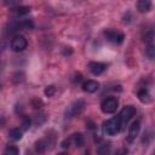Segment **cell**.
Returning a JSON list of instances; mask_svg holds the SVG:
<instances>
[{"instance_id": "1", "label": "cell", "mask_w": 155, "mask_h": 155, "mask_svg": "<svg viewBox=\"0 0 155 155\" xmlns=\"http://www.w3.org/2000/svg\"><path fill=\"white\" fill-rule=\"evenodd\" d=\"M121 126H122V122H121V117L120 115H116L111 119H109L108 121H105L102 126V131L105 136H115L120 132L121 130Z\"/></svg>"}, {"instance_id": "2", "label": "cell", "mask_w": 155, "mask_h": 155, "mask_svg": "<svg viewBox=\"0 0 155 155\" xmlns=\"http://www.w3.org/2000/svg\"><path fill=\"white\" fill-rule=\"evenodd\" d=\"M119 107V102L115 97H108L105 99H103V102L101 103V109L104 114H113L116 111Z\"/></svg>"}, {"instance_id": "3", "label": "cell", "mask_w": 155, "mask_h": 155, "mask_svg": "<svg viewBox=\"0 0 155 155\" xmlns=\"http://www.w3.org/2000/svg\"><path fill=\"white\" fill-rule=\"evenodd\" d=\"M27 39L23 36V35H15L10 42V46H11V50L15 51V52H22L27 48Z\"/></svg>"}, {"instance_id": "4", "label": "cell", "mask_w": 155, "mask_h": 155, "mask_svg": "<svg viewBox=\"0 0 155 155\" xmlns=\"http://www.w3.org/2000/svg\"><path fill=\"white\" fill-rule=\"evenodd\" d=\"M84 107H85V102H84L82 99H78V101L73 102V103L67 108V110H65V116H67V117H74V116L79 115V114L82 111Z\"/></svg>"}, {"instance_id": "5", "label": "cell", "mask_w": 155, "mask_h": 155, "mask_svg": "<svg viewBox=\"0 0 155 155\" xmlns=\"http://www.w3.org/2000/svg\"><path fill=\"white\" fill-rule=\"evenodd\" d=\"M104 36L107 38L108 41L113 42V44H121L125 39V35L121 33V31H117V30H113V29H108L104 31Z\"/></svg>"}, {"instance_id": "6", "label": "cell", "mask_w": 155, "mask_h": 155, "mask_svg": "<svg viewBox=\"0 0 155 155\" xmlns=\"http://www.w3.org/2000/svg\"><path fill=\"white\" fill-rule=\"evenodd\" d=\"M119 115H120V117H121L122 125H125V124H127V122L136 115V108L132 107V105H126V107H124V108L121 109V111H120Z\"/></svg>"}, {"instance_id": "7", "label": "cell", "mask_w": 155, "mask_h": 155, "mask_svg": "<svg viewBox=\"0 0 155 155\" xmlns=\"http://www.w3.org/2000/svg\"><path fill=\"white\" fill-rule=\"evenodd\" d=\"M88 69L93 75H101L107 69V64L101 63V62H90L88 63Z\"/></svg>"}, {"instance_id": "8", "label": "cell", "mask_w": 155, "mask_h": 155, "mask_svg": "<svg viewBox=\"0 0 155 155\" xmlns=\"http://www.w3.org/2000/svg\"><path fill=\"white\" fill-rule=\"evenodd\" d=\"M81 87H82V90H84L85 92H87V93H93V92L98 91L99 84H98L97 81H94V80H86V81L82 82Z\"/></svg>"}, {"instance_id": "9", "label": "cell", "mask_w": 155, "mask_h": 155, "mask_svg": "<svg viewBox=\"0 0 155 155\" xmlns=\"http://www.w3.org/2000/svg\"><path fill=\"white\" fill-rule=\"evenodd\" d=\"M139 131H140V122L138 120L133 121L128 128V140H133L136 139V137L139 134Z\"/></svg>"}, {"instance_id": "10", "label": "cell", "mask_w": 155, "mask_h": 155, "mask_svg": "<svg viewBox=\"0 0 155 155\" xmlns=\"http://www.w3.org/2000/svg\"><path fill=\"white\" fill-rule=\"evenodd\" d=\"M69 140H70V144L71 145H75L78 148L82 147L84 143H85V139H84V136L81 133H74L69 137Z\"/></svg>"}, {"instance_id": "11", "label": "cell", "mask_w": 155, "mask_h": 155, "mask_svg": "<svg viewBox=\"0 0 155 155\" xmlns=\"http://www.w3.org/2000/svg\"><path fill=\"white\" fill-rule=\"evenodd\" d=\"M10 11H11V13H12L13 16L21 17V16H24V15L29 13V12H30V7H28V6H15V7H12Z\"/></svg>"}, {"instance_id": "12", "label": "cell", "mask_w": 155, "mask_h": 155, "mask_svg": "<svg viewBox=\"0 0 155 155\" xmlns=\"http://www.w3.org/2000/svg\"><path fill=\"white\" fill-rule=\"evenodd\" d=\"M137 96H138V99L143 103H148L150 102V93L148 91L147 87H140L138 91H137Z\"/></svg>"}, {"instance_id": "13", "label": "cell", "mask_w": 155, "mask_h": 155, "mask_svg": "<svg viewBox=\"0 0 155 155\" xmlns=\"http://www.w3.org/2000/svg\"><path fill=\"white\" fill-rule=\"evenodd\" d=\"M137 8H138V11L142 12V13L150 11V8H151V0H138V2H137Z\"/></svg>"}, {"instance_id": "14", "label": "cell", "mask_w": 155, "mask_h": 155, "mask_svg": "<svg viewBox=\"0 0 155 155\" xmlns=\"http://www.w3.org/2000/svg\"><path fill=\"white\" fill-rule=\"evenodd\" d=\"M22 136H23V133H22V131H21L19 128H12V130H10V132H8V137H10L12 140H19V139L22 138Z\"/></svg>"}, {"instance_id": "15", "label": "cell", "mask_w": 155, "mask_h": 155, "mask_svg": "<svg viewBox=\"0 0 155 155\" xmlns=\"http://www.w3.org/2000/svg\"><path fill=\"white\" fill-rule=\"evenodd\" d=\"M47 145H48V143H47V142H46L45 139L38 140V142L35 143V150H36L38 153H44V151L46 150Z\"/></svg>"}, {"instance_id": "16", "label": "cell", "mask_w": 155, "mask_h": 155, "mask_svg": "<svg viewBox=\"0 0 155 155\" xmlns=\"http://www.w3.org/2000/svg\"><path fill=\"white\" fill-rule=\"evenodd\" d=\"M145 56L149 59H155V45L154 44H148L145 48Z\"/></svg>"}, {"instance_id": "17", "label": "cell", "mask_w": 155, "mask_h": 155, "mask_svg": "<svg viewBox=\"0 0 155 155\" xmlns=\"http://www.w3.org/2000/svg\"><path fill=\"white\" fill-rule=\"evenodd\" d=\"M154 36H155V33H154L153 29H147V30L143 33V40L147 41L148 44L151 42V40L154 39Z\"/></svg>"}, {"instance_id": "18", "label": "cell", "mask_w": 155, "mask_h": 155, "mask_svg": "<svg viewBox=\"0 0 155 155\" xmlns=\"http://www.w3.org/2000/svg\"><path fill=\"white\" fill-rule=\"evenodd\" d=\"M4 153H5L6 155H17V154L19 153V150H18V148H16L15 145H7Z\"/></svg>"}, {"instance_id": "19", "label": "cell", "mask_w": 155, "mask_h": 155, "mask_svg": "<svg viewBox=\"0 0 155 155\" xmlns=\"http://www.w3.org/2000/svg\"><path fill=\"white\" fill-rule=\"evenodd\" d=\"M45 94L47 96V97H52L54 93H56V86L54 85H50V86H46V88H45Z\"/></svg>"}, {"instance_id": "20", "label": "cell", "mask_w": 155, "mask_h": 155, "mask_svg": "<svg viewBox=\"0 0 155 155\" xmlns=\"http://www.w3.org/2000/svg\"><path fill=\"white\" fill-rule=\"evenodd\" d=\"M30 124H31L30 117L29 116H23V119H22V126H23V128L27 130L28 127H30Z\"/></svg>"}, {"instance_id": "21", "label": "cell", "mask_w": 155, "mask_h": 155, "mask_svg": "<svg viewBox=\"0 0 155 155\" xmlns=\"http://www.w3.org/2000/svg\"><path fill=\"white\" fill-rule=\"evenodd\" d=\"M97 151H98L99 154H107V153H109V144L99 145L98 149H97Z\"/></svg>"}, {"instance_id": "22", "label": "cell", "mask_w": 155, "mask_h": 155, "mask_svg": "<svg viewBox=\"0 0 155 155\" xmlns=\"http://www.w3.org/2000/svg\"><path fill=\"white\" fill-rule=\"evenodd\" d=\"M21 0H5V4L8 6H18Z\"/></svg>"}]
</instances>
